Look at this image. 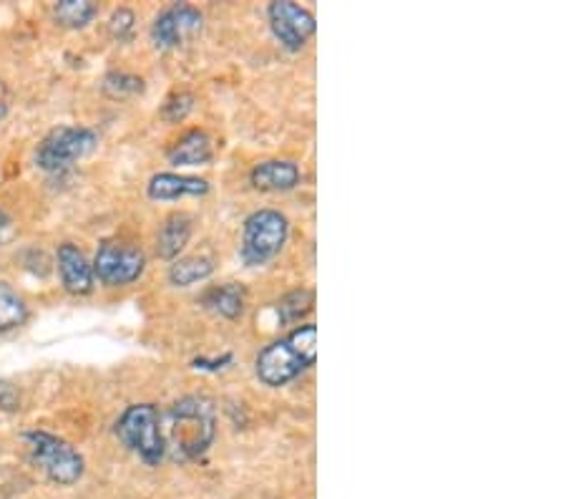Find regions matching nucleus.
<instances>
[{
  "label": "nucleus",
  "instance_id": "obj_13",
  "mask_svg": "<svg viewBox=\"0 0 566 499\" xmlns=\"http://www.w3.org/2000/svg\"><path fill=\"white\" fill-rule=\"evenodd\" d=\"M214 144L205 129H192L169 149V162L174 167H205L212 162Z\"/></svg>",
  "mask_w": 566,
  "mask_h": 499
},
{
  "label": "nucleus",
  "instance_id": "obj_10",
  "mask_svg": "<svg viewBox=\"0 0 566 499\" xmlns=\"http://www.w3.org/2000/svg\"><path fill=\"white\" fill-rule=\"evenodd\" d=\"M56 260H59L61 283L71 295H88L94 291V268L84 249L74 243H63L56 253Z\"/></svg>",
  "mask_w": 566,
  "mask_h": 499
},
{
  "label": "nucleus",
  "instance_id": "obj_19",
  "mask_svg": "<svg viewBox=\"0 0 566 499\" xmlns=\"http://www.w3.org/2000/svg\"><path fill=\"white\" fill-rule=\"evenodd\" d=\"M312 303H315V293L307 291V288H300V291H293L282 297L278 303V316L282 324H297V320L305 318L307 313L312 311Z\"/></svg>",
  "mask_w": 566,
  "mask_h": 499
},
{
  "label": "nucleus",
  "instance_id": "obj_16",
  "mask_svg": "<svg viewBox=\"0 0 566 499\" xmlns=\"http://www.w3.org/2000/svg\"><path fill=\"white\" fill-rule=\"evenodd\" d=\"M212 272H214V263L205 255L176 257L172 268H169V283L174 288H192L212 278Z\"/></svg>",
  "mask_w": 566,
  "mask_h": 499
},
{
  "label": "nucleus",
  "instance_id": "obj_7",
  "mask_svg": "<svg viewBox=\"0 0 566 499\" xmlns=\"http://www.w3.org/2000/svg\"><path fill=\"white\" fill-rule=\"evenodd\" d=\"M94 278H99L107 288H124L144 276L147 255L142 247L121 243V240H107L101 243L99 253L94 257Z\"/></svg>",
  "mask_w": 566,
  "mask_h": 499
},
{
  "label": "nucleus",
  "instance_id": "obj_18",
  "mask_svg": "<svg viewBox=\"0 0 566 499\" xmlns=\"http://www.w3.org/2000/svg\"><path fill=\"white\" fill-rule=\"evenodd\" d=\"M56 21L66 28H84L99 15V5L91 0H61L53 8Z\"/></svg>",
  "mask_w": 566,
  "mask_h": 499
},
{
  "label": "nucleus",
  "instance_id": "obj_26",
  "mask_svg": "<svg viewBox=\"0 0 566 499\" xmlns=\"http://www.w3.org/2000/svg\"><path fill=\"white\" fill-rule=\"evenodd\" d=\"M5 111H8V109H5V104L0 101V122H3V119H5Z\"/></svg>",
  "mask_w": 566,
  "mask_h": 499
},
{
  "label": "nucleus",
  "instance_id": "obj_1",
  "mask_svg": "<svg viewBox=\"0 0 566 499\" xmlns=\"http://www.w3.org/2000/svg\"><path fill=\"white\" fill-rule=\"evenodd\" d=\"M315 358H318V326L305 324L264 345L255 358V374L270 389H282L315 366Z\"/></svg>",
  "mask_w": 566,
  "mask_h": 499
},
{
  "label": "nucleus",
  "instance_id": "obj_6",
  "mask_svg": "<svg viewBox=\"0 0 566 499\" xmlns=\"http://www.w3.org/2000/svg\"><path fill=\"white\" fill-rule=\"evenodd\" d=\"M99 144L94 129L86 126H59L44 136L36 149V167L44 172H66L81 159L91 155Z\"/></svg>",
  "mask_w": 566,
  "mask_h": 499
},
{
  "label": "nucleus",
  "instance_id": "obj_9",
  "mask_svg": "<svg viewBox=\"0 0 566 499\" xmlns=\"http://www.w3.org/2000/svg\"><path fill=\"white\" fill-rule=\"evenodd\" d=\"M201 28H205V15H201L199 8L176 3L167 8V11H161L157 21L151 23V41L159 51H169V48L189 41Z\"/></svg>",
  "mask_w": 566,
  "mask_h": 499
},
{
  "label": "nucleus",
  "instance_id": "obj_22",
  "mask_svg": "<svg viewBox=\"0 0 566 499\" xmlns=\"http://www.w3.org/2000/svg\"><path fill=\"white\" fill-rule=\"evenodd\" d=\"M134 13L128 8H119L116 13L111 15V34L116 41H128L134 34Z\"/></svg>",
  "mask_w": 566,
  "mask_h": 499
},
{
  "label": "nucleus",
  "instance_id": "obj_4",
  "mask_svg": "<svg viewBox=\"0 0 566 499\" xmlns=\"http://www.w3.org/2000/svg\"><path fill=\"white\" fill-rule=\"evenodd\" d=\"M290 235L287 217L278 209H257L242 224L239 260L247 268H262L285 247Z\"/></svg>",
  "mask_w": 566,
  "mask_h": 499
},
{
  "label": "nucleus",
  "instance_id": "obj_24",
  "mask_svg": "<svg viewBox=\"0 0 566 499\" xmlns=\"http://www.w3.org/2000/svg\"><path fill=\"white\" fill-rule=\"evenodd\" d=\"M226 364H232V353H224L222 358H194L197 372H222Z\"/></svg>",
  "mask_w": 566,
  "mask_h": 499
},
{
  "label": "nucleus",
  "instance_id": "obj_2",
  "mask_svg": "<svg viewBox=\"0 0 566 499\" xmlns=\"http://www.w3.org/2000/svg\"><path fill=\"white\" fill-rule=\"evenodd\" d=\"M217 434L212 401L205 397H184L169 409V445L176 457L199 459L209 452ZM167 445V449H169Z\"/></svg>",
  "mask_w": 566,
  "mask_h": 499
},
{
  "label": "nucleus",
  "instance_id": "obj_17",
  "mask_svg": "<svg viewBox=\"0 0 566 499\" xmlns=\"http://www.w3.org/2000/svg\"><path fill=\"white\" fill-rule=\"evenodd\" d=\"M28 320V305L13 291L11 285L0 280V333L21 328Z\"/></svg>",
  "mask_w": 566,
  "mask_h": 499
},
{
  "label": "nucleus",
  "instance_id": "obj_21",
  "mask_svg": "<svg viewBox=\"0 0 566 499\" xmlns=\"http://www.w3.org/2000/svg\"><path fill=\"white\" fill-rule=\"evenodd\" d=\"M192 109H194V96L187 92H180L169 96L164 107H161V117H164V122L169 124H180L192 114Z\"/></svg>",
  "mask_w": 566,
  "mask_h": 499
},
{
  "label": "nucleus",
  "instance_id": "obj_15",
  "mask_svg": "<svg viewBox=\"0 0 566 499\" xmlns=\"http://www.w3.org/2000/svg\"><path fill=\"white\" fill-rule=\"evenodd\" d=\"M201 305L214 316L234 320L239 318L247 308V291L239 283H224L217 288H209V291L201 295Z\"/></svg>",
  "mask_w": 566,
  "mask_h": 499
},
{
  "label": "nucleus",
  "instance_id": "obj_11",
  "mask_svg": "<svg viewBox=\"0 0 566 499\" xmlns=\"http://www.w3.org/2000/svg\"><path fill=\"white\" fill-rule=\"evenodd\" d=\"M303 180L300 167L290 159H267L253 167L249 172V184L260 192H290Z\"/></svg>",
  "mask_w": 566,
  "mask_h": 499
},
{
  "label": "nucleus",
  "instance_id": "obj_12",
  "mask_svg": "<svg viewBox=\"0 0 566 499\" xmlns=\"http://www.w3.org/2000/svg\"><path fill=\"white\" fill-rule=\"evenodd\" d=\"M209 192V182L199 177L159 172L153 174L147 184V195L153 203H169V199L182 197H205Z\"/></svg>",
  "mask_w": 566,
  "mask_h": 499
},
{
  "label": "nucleus",
  "instance_id": "obj_25",
  "mask_svg": "<svg viewBox=\"0 0 566 499\" xmlns=\"http://www.w3.org/2000/svg\"><path fill=\"white\" fill-rule=\"evenodd\" d=\"M11 228V217H8V212L3 207H0V238L5 235V230Z\"/></svg>",
  "mask_w": 566,
  "mask_h": 499
},
{
  "label": "nucleus",
  "instance_id": "obj_14",
  "mask_svg": "<svg viewBox=\"0 0 566 499\" xmlns=\"http://www.w3.org/2000/svg\"><path fill=\"white\" fill-rule=\"evenodd\" d=\"M192 217L184 212H176L172 217H167L161 222V228L157 232V255L161 260H176L184 247L189 245L192 240Z\"/></svg>",
  "mask_w": 566,
  "mask_h": 499
},
{
  "label": "nucleus",
  "instance_id": "obj_5",
  "mask_svg": "<svg viewBox=\"0 0 566 499\" xmlns=\"http://www.w3.org/2000/svg\"><path fill=\"white\" fill-rule=\"evenodd\" d=\"M23 441H26L28 447L30 462H34L38 470L53 482V485L71 487L84 477L86 472L84 457H81L78 449L71 447L66 439L36 429L23 434Z\"/></svg>",
  "mask_w": 566,
  "mask_h": 499
},
{
  "label": "nucleus",
  "instance_id": "obj_20",
  "mask_svg": "<svg viewBox=\"0 0 566 499\" xmlns=\"http://www.w3.org/2000/svg\"><path fill=\"white\" fill-rule=\"evenodd\" d=\"M103 92L113 99H124V96H134L144 92V78L124 74V71H111V74L103 78Z\"/></svg>",
  "mask_w": 566,
  "mask_h": 499
},
{
  "label": "nucleus",
  "instance_id": "obj_8",
  "mask_svg": "<svg viewBox=\"0 0 566 499\" xmlns=\"http://www.w3.org/2000/svg\"><path fill=\"white\" fill-rule=\"evenodd\" d=\"M267 19H270V28L274 38H278L282 48L287 51H303L307 41L315 36V15L307 8L293 3V0H274L267 8Z\"/></svg>",
  "mask_w": 566,
  "mask_h": 499
},
{
  "label": "nucleus",
  "instance_id": "obj_3",
  "mask_svg": "<svg viewBox=\"0 0 566 499\" xmlns=\"http://www.w3.org/2000/svg\"><path fill=\"white\" fill-rule=\"evenodd\" d=\"M121 445L147 466H159L167 457V437L161 431V414L153 404H132L113 424Z\"/></svg>",
  "mask_w": 566,
  "mask_h": 499
},
{
  "label": "nucleus",
  "instance_id": "obj_23",
  "mask_svg": "<svg viewBox=\"0 0 566 499\" xmlns=\"http://www.w3.org/2000/svg\"><path fill=\"white\" fill-rule=\"evenodd\" d=\"M0 409H3V412H15V409H21V393L13 384L8 381H0Z\"/></svg>",
  "mask_w": 566,
  "mask_h": 499
}]
</instances>
